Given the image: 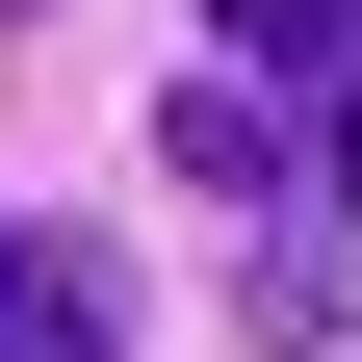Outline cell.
I'll list each match as a JSON object with an SVG mask.
<instances>
[{"label": "cell", "instance_id": "obj_2", "mask_svg": "<svg viewBox=\"0 0 362 362\" xmlns=\"http://www.w3.org/2000/svg\"><path fill=\"white\" fill-rule=\"evenodd\" d=\"M0 362H129V310H104L78 233H0Z\"/></svg>", "mask_w": 362, "mask_h": 362}, {"label": "cell", "instance_id": "obj_4", "mask_svg": "<svg viewBox=\"0 0 362 362\" xmlns=\"http://www.w3.org/2000/svg\"><path fill=\"white\" fill-rule=\"evenodd\" d=\"M0 26H26V0H0Z\"/></svg>", "mask_w": 362, "mask_h": 362}, {"label": "cell", "instance_id": "obj_3", "mask_svg": "<svg viewBox=\"0 0 362 362\" xmlns=\"http://www.w3.org/2000/svg\"><path fill=\"white\" fill-rule=\"evenodd\" d=\"M233 78H362V0H207Z\"/></svg>", "mask_w": 362, "mask_h": 362}, {"label": "cell", "instance_id": "obj_1", "mask_svg": "<svg viewBox=\"0 0 362 362\" xmlns=\"http://www.w3.org/2000/svg\"><path fill=\"white\" fill-rule=\"evenodd\" d=\"M156 156L207 181V207H285V104H259L233 52H207V78H181V104H156Z\"/></svg>", "mask_w": 362, "mask_h": 362}]
</instances>
